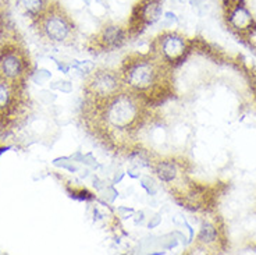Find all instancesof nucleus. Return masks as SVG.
<instances>
[{
  "label": "nucleus",
  "mask_w": 256,
  "mask_h": 255,
  "mask_svg": "<svg viewBox=\"0 0 256 255\" xmlns=\"http://www.w3.org/2000/svg\"><path fill=\"white\" fill-rule=\"evenodd\" d=\"M163 19H164V21H166L168 26H173V24L177 23V16L174 13H172V12H166Z\"/></svg>",
  "instance_id": "4468645a"
},
{
  "label": "nucleus",
  "mask_w": 256,
  "mask_h": 255,
  "mask_svg": "<svg viewBox=\"0 0 256 255\" xmlns=\"http://www.w3.org/2000/svg\"><path fill=\"white\" fill-rule=\"evenodd\" d=\"M140 115V105L128 94L116 95L106 109V119L116 128L130 127Z\"/></svg>",
  "instance_id": "f03ea898"
},
{
  "label": "nucleus",
  "mask_w": 256,
  "mask_h": 255,
  "mask_svg": "<svg viewBox=\"0 0 256 255\" xmlns=\"http://www.w3.org/2000/svg\"><path fill=\"white\" fill-rule=\"evenodd\" d=\"M158 45H159L162 58L170 63L178 62L186 51V39L174 32H167L164 35H162L158 41Z\"/></svg>",
  "instance_id": "39448f33"
},
{
  "label": "nucleus",
  "mask_w": 256,
  "mask_h": 255,
  "mask_svg": "<svg viewBox=\"0 0 256 255\" xmlns=\"http://www.w3.org/2000/svg\"><path fill=\"white\" fill-rule=\"evenodd\" d=\"M218 237V233H216V229L210 226V224H204V227L200 229V233H199V240L202 242H213Z\"/></svg>",
  "instance_id": "ddd939ff"
},
{
  "label": "nucleus",
  "mask_w": 256,
  "mask_h": 255,
  "mask_svg": "<svg viewBox=\"0 0 256 255\" xmlns=\"http://www.w3.org/2000/svg\"><path fill=\"white\" fill-rule=\"evenodd\" d=\"M163 14V3L162 0H142L135 9L134 20L138 26H152L162 19Z\"/></svg>",
  "instance_id": "0eeeda50"
},
{
  "label": "nucleus",
  "mask_w": 256,
  "mask_h": 255,
  "mask_svg": "<svg viewBox=\"0 0 256 255\" xmlns=\"http://www.w3.org/2000/svg\"><path fill=\"white\" fill-rule=\"evenodd\" d=\"M88 90L90 95L99 99H112L113 96L117 95L118 91V80L114 74L109 71H99L88 84Z\"/></svg>",
  "instance_id": "20e7f679"
},
{
  "label": "nucleus",
  "mask_w": 256,
  "mask_h": 255,
  "mask_svg": "<svg viewBox=\"0 0 256 255\" xmlns=\"http://www.w3.org/2000/svg\"><path fill=\"white\" fill-rule=\"evenodd\" d=\"M42 30L53 42H64L72 32V23L62 10L53 9L42 14Z\"/></svg>",
  "instance_id": "7ed1b4c3"
},
{
  "label": "nucleus",
  "mask_w": 256,
  "mask_h": 255,
  "mask_svg": "<svg viewBox=\"0 0 256 255\" xmlns=\"http://www.w3.org/2000/svg\"><path fill=\"white\" fill-rule=\"evenodd\" d=\"M227 21L236 31L245 32L250 31L255 26V21L248 7L244 5V2H237L236 5H231L227 14Z\"/></svg>",
  "instance_id": "6e6552de"
},
{
  "label": "nucleus",
  "mask_w": 256,
  "mask_h": 255,
  "mask_svg": "<svg viewBox=\"0 0 256 255\" xmlns=\"http://www.w3.org/2000/svg\"><path fill=\"white\" fill-rule=\"evenodd\" d=\"M12 95H13V92H12L10 84L7 83L6 78L0 80V110H4L10 105Z\"/></svg>",
  "instance_id": "f8f14e48"
},
{
  "label": "nucleus",
  "mask_w": 256,
  "mask_h": 255,
  "mask_svg": "<svg viewBox=\"0 0 256 255\" xmlns=\"http://www.w3.org/2000/svg\"><path fill=\"white\" fill-rule=\"evenodd\" d=\"M21 6L32 17H39L46 12V0H21Z\"/></svg>",
  "instance_id": "9b49d317"
},
{
  "label": "nucleus",
  "mask_w": 256,
  "mask_h": 255,
  "mask_svg": "<svg viewBox=\"0 0 256 255\" xmlns=\"http://www.w3.org/2000/svg\"><path fill=\"white\" fill-rule=\"evenodd\" d=\"M26 62L18 51H4L0 56V74L6 80H17L24 74Z\"/></svg>",
  "instance_id": "423d86ee"
},
{
  "label": "nucleus",
  "mask_w": 256,
  "mask_h": 255,
  "mask_svg": "<svg viewBox=\"0 0 256 255\" xmlns=\"http://www.w3.org/2000/svg\"><path fill=\"white\" fill-rule=\"evenodd\" d=\"M156 174L162 181L164 183H172L176 177H177V167L173 162H160L159 165L156 166Z\"/></svg>",
  "instance_id": "9d476101"
},
{
  "label": "nucleus",
  "mask_w": 256,
  "mask_h": 255,
  "mask_svg": "<svg viewBox=\"0 0 256 255\" xmlns=\"http://www.w3.org/2000/svg\"><path fill=\"white\" fill-rule=\"evenodd\" d=\"M126 41V32L122 31V27L118 26H108L103 28L102 34H100V42L103 46L114 49L122 46Z\"/></svg>",
  "instance_id": "1a4fd4ad"
},
{
  "label": "nucleus",
  "mask_w": 256,
  "mask_h": 255,
  "mask_svg": "<svg viewBox=\"0 0 256 255\" xmlns=\"http://www.w3.org/2000/svg\"><path fill=\"white\" fill-rule=\"evenodd\" d=\"M160 66L149 59H138L128 64L124 80L131 90L148 92L158 87L160 80Z\"/></svg>",
  "instance_id": "f257e3e1"
}]
</instances>
